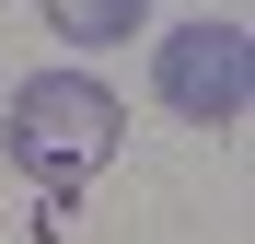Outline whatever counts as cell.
I'll return each mask as SVG.
<instances>
[{
    "mask_svg": "<svg viewBox=\"0 0 255 244\" xmlns=\"http://www.w3.org/2000/svg\"><path fill=\"white\" fill-rule=\"evenodd\" d=\"M151 12L139 0H47V35H70V47H116V35H139Z\"/></svg>",
    "mask_w": 255,
    "mask_h": 244,
    "instance_id": "cell-3",
    "label": "cell"
},
{
    "mask_svg": "<svg viewBox=\"0 0 255 244\" xmlns=\"http://www.w3.org/2000/svg\"><path fill=\"white\" fill-rule=\"evenodd\" d=\"M116 93L93 70H35L23 93H12V128H0V151H12V175H35V186H81V175H105L116 163Z\"/></svg>",
    "mask_w": 255,
    "mask_h": 244,
    "instance_id": "cell-1",
    "label": "cell"
},
{
    "mask_svg": "<svg viewBox=\"0 0 255 244\" xmlns=\"http://www.w3.org/2000/svg\"><path fill=\"white\" fill-rule=\"evenodd\" d=\"M162 105H174L186 116V128H244V105H255V35L244 23H174V35H162Z\"/></svg>",
    "mask_w": 255,
    "mask_h": 244,
    "instance_id": "cell-2",
    "label": "cell"
}]
</instances>
